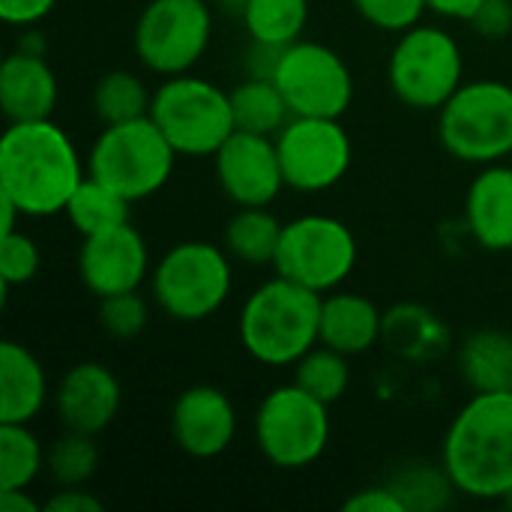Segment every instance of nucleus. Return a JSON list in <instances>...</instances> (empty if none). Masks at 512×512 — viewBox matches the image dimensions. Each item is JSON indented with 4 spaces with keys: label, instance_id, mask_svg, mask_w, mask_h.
Returning a JSON list of instances; mask_svg holds the SVG:
<instances>
[{
    "label": "nucleus",
    "instance_id": "f257e3e1",
    "mask_svg": "<svg viewBox=\"0 0 512 512\" xmlns=\"http://www.w3.org/2000/svg\"><path fill=\"white\" fill-rule=\"evenodd\" d=\"M84 177L72 138L51 117L6 126L0 138V192L24 216L63 213Z\"/></svg>",
    "mask_w": 512,
    "mask_h": 512
},
{
    "label": "nucleus",
    "instance_id": "f03ea898",
    "mask_svg": "<svg viewBox=\"0 0 512 512\" xmlns=\"http://www.w3.org/2000/svg\"><path fill=\"white\" fill-rule=\"evenodd\" d=\"M441 465L459 495L504 501L512 489V393H474L444 435Z\"/></svg>",
    "mask_w": 512,
    "mask_h": 512
},
{
    "label": "nucleus",
    "instance_id": "7ed1b4c3",
    "mask_svg": "<svg viewBox=\"0 0 512 512\" xmlns=\"http://www.w3.org/2000/svg\"><path fill=\"white\" fill-rule=\"evenodd\" d=\"M321 300L324 294L276 273L240 309V345L264 366H294L321 342Z\"/></svg>",
    "mask_w": 512,
    "mask_h": 512
},
{
    "label": "nucleus",
    "instance_id": "20e7f679",
    "mask_svg": "<svg viewBox=\"0 0 512 512\" xmlns=\"http://www.w3.org/2000/svg\"><path fill=\"white\" fill-rule=\"evenodd\" d=\"M234 273L228 249L207 240L171 246L150 273L153 303L174 321L195 324L216 315L231 297Z\"/></svg>",
    "mask_w": 512,
    "mask_h": 512
},
{
    "label": "nucleus",
    "instance_id": "39448f33",
    "mask_svg": "<svg viewBox=\"0 0 512 512\" xmlns=\"http://www.w3.org/2000/svg\"><path fill=\"white\" fill-rule=\"evenodd\" d=\"M177 150L162 135L156 120L138 117L111 123L99 132L87 156V174L117 189L129 201L156 195L174 174Z\"/></svg>",
    "mask_w": 512,
    "mask_h": 512
},
{
    "label": "nucleus",
    "instance_id": "423d86ee",
    "mask_svg": "<svg viewBox=\"0 0 512 512\" xmlns=\"http://www.w3.org/2000/svg\"><path fill=\"white\" fill-rule=\"evenodd\" d=\"M444 150L471 165L512 156V87L498 78L465 81L438 111Z\"/></svg>",
    "mask_w": 512,
    "mask_h": 512
},
{
    "label": "nucleus",
    "instance_id": "0eeeda50",
    "mask_svg": "<svg viewBox=\"0 0 512 512\" xmlns=\"http://www.w3.org/2000/svg\"><path fill=\"white\" fill-rule=\"evenodd\" d=\"M150 117L171 141L177 156H216L237 129L231 93L192 72L171 75L153 90Z\"/></svg>",
    "mask_w": 512,
    "mask_h": 512
},
{
    "label": "nucleus",
    "instance_id": "6e6552de",
    "mask_svg": "<svg viewBox=\"0 0 512 512\" xmlns=\"http://www.w3.org/2000/svg\"><path fill=\"white\" fill-rule=\"evenodd\" d=\"M465 60L453 33L432 24H414L399 33L387 60V81L399 102L414 111H441L465 84Z\"/></svg>",
    "mask_w": 512,
    "mask_h": 512
},
{
    "label": "nucleus",
    "instance_id": "1a4fd4ad",
    "mask_svg": "<svg viewBox=\"0 0 512 512\" xmlns=\"http://www.w3.org/2000/svg\"><path fill=\"white\" fill-rule=\"evenodd\" d=\"M330 405L300 384L270 390L255 411V444L261 456L282 471L315 465L330 444Z\"/></svg>",
    "mask_w": 512,
    "mask_h": 512
},
{
    "label": "nucleus",
    "instance_id": "9d476101",
    "mask_svg": "<svg viewBox=\"0 0 512 512\" xmlns=\"http://www.w3.org/2000/svg\"><path fill=\"white\" fill-rule=\"evenodd\" d=\"M213 39V9L207 0H147L132 45L138 63L162 78L192 72Z\"/></svg>",
    "mask_w": 512,
    "mask_h": 512
},
{
    "label": "nucleus",
    "instance_id": "9b49d317",
    "mask_svg": "<svg viewBox=\"0 0 512 512\" xmlns=\"http://www.w3.org/2000/svg\"><path fill=\"white\" fill-rule=\"evenodd\" d=\"M357 258V237L342 219L306 213L285 222L273 270L318 294H330L354 273Z\"/></svg>",
    "mask_w": 512,
    "mask_h": 512
},
{
    "label": "nucleus",
    "instance_id": "f8f14e48",
    "mask_svg": "<svg viewBox=\"0 0 512 512\" xmlns=\"http://www.w3.org/2000/svg\"><path fill=\"white\" fill-rule=\"evenodd\" d=\"M273 81L294 117H339L354 102V75L342 54L324 42L297 39L282 51Z\"/></svg>",
    "mask_w": 512,
    "mask_h": 512
},
{
    "label": "nucleus",
    "instance_id": "ddd939ff",
    "mask_svg": "<svg viewBox=\"0 0 512 512\" xmlns=\"http://www.w3.org/2000/svg\"><path fill=\"white\" fill-rule=\"evenodd\" d=\"M285 186L294 192H327L351 168V138L339 117H291L276 135Z\"/></svg>",
    "mask_w": 512,
    "mask_h": 512
},
{
    "label": "nucleus",
    "instance_id": "4468645a",
    "mask_svg": "<svg viewBox=\"0 0 512 512\" xmlns=\"http://www.w3.org/2000/svg\"><path fill=\"white\" fill-rule=\"evenodd\" d=\"M216 177L237 207H270L285 189L276 138L234 129L216 150Z\"/></svg>",
    "mask_w": 512,
    "mask_h": 512
},
{
    "label": "nucleus",
    "instance_id": "2eb2a0df",
    "mask_svg": "<svg viewBox=\"0 0 512 512\" xmlns=\"http://www.w3.org/2000/svg\"><path fill=\"white\" fill-rule=\"evenodd\" d=\"M150 273L147 240L129 222L84 237L78 249V276L93 297L138 291Z\"/></svg>",
    "mask_w": 512,
    "mask_h": 512
},
{
    "label": "nucleus",
    "instance_id": "dca6fc26",
    "mask_svg": "<svg viewBox=\"0 0 512 512\" xmlns=\"http://www.w3.org/2000/svg\"><path fill=\"white\" fill-rule=\"evenodd\" d=\"M171 438L192 459H216L237 438V411L213 384L186 387L171 408Z\"/></svg>",
    "mask_w": 512,
    "mask_h": 512
},
{
    "label": "nucleus",
    "instance_id": "f3484780",
    "mask_svg": "<svg viewBox=\"0 0 512 512\" xmlns=\"http://www.w3.org/2000/svg\"><path fill=\"white\" fill-rule=\"evenodd\" d=\"M120 405H123V390L117 375L96 360L66 369V375L54 390V411L63 429L84 432V435L105 432L120 414Z\"/></svg>",
    "mask_w": 512,
    "mask_h": 512
},
{
    "label": "nucleus",
    "instance_id": "a211bd4d",
    "mask_svg": "<svg viewBox=\"0 0 512 512\" xmlns=\"http://www.w3.org/2000/svg\"><path fill=\"white\" fill-rule=\"evenodd\" d=\"M60 84L45 54L12 51L0 63V108L9 123L48 120L57 108Z\"/></svg>",
    "mask_w": 512,
    "mask_h": 512
},
{
    "label": "nucleus",
    "instance_id": "6ab92c4d",
    "mask_svg": "<svg viewBox=\"0 0 512 512\" xmlns=\"http://www.w3.org/2000/svg\"><path fill=\"white\" fill-rule=\"evenodd\" d=\"M465 222L483 249L512 252V165H483L465 195Z\"/></svg>",
    "mask_w": 512,
    "mask_h": 512
},
{
    "label": "nucleus",
    "instance_id": "aec40b11",
    "mask_svg": "<svg viewBox=\"0 0 512 512\" xmlns=\"http://www.w3.org/2000/svg\"><path fill=\"white\" fill-rule=\"evenodd\" d=\"M381 339H384V315L369 297L339 288L324 294L321 345L354 357L372 351Z\"/></svg>",
    "mask_w": 512,
    "mask_h": 512
},
{
    "label": "nucleus",
    "instance_id": "412c9836",
    "mask_svg": "<svg viewBox=\"0 0 512 512\" xmlns=\"http://www.w3.org/2000/svg\"><path fill=\"white\" fill-rule=\"evenodd\" d=\"M45 402V366L30 348L6 339L0 345V423H33Z\"/></svg>",
    "mask_w": 512,
    "mask_h": 512
},
{
    "label": "nucleus",
    "instance_id": "4be33fe9",
    "mask_svg": "<svg viewBox=\"0 0 512 512\" xmlns=\"http://www.w3.org/2000/svg\"><path fill=\"white\" fill-rule=\"evenodd\" d=\"M459 372L474 393H512V336L477 330L459 348Z\"/></svg>",
    "mask_w": 512,
    "mask_h": 512
},
{
    "label": "nucleus",
    "instance_id": "5701e85b",
    "mask_svg": "<svg viewBox=\"0 0 512 512\" xmlns=\"http://www.w3.org/2000/svg\"><path fill=\"white\" fill-rule=\"evenodd\" d=\"M231 93V108H234V123L243 132L255 135H270L276 138L282 126L294 117L279 84L273 78H246L240 81Z\"/></svg>",
    "mask_w": 512,
    "mask_h": 512
},
{
    "label": "nucleus",
    "instance_id": "b1692460",
    "mask_svg": "<svg viewBox=\"0 0 512 512\" xmlns=\"http://www.w3.org/2000/svg\"><path fill=\"white\" fill-rule=\"evenodd\" d=\"M282 228L285 225L267 207H237V213L225 225V249L231 258L252 267L273 264Z\"/></svg>",
    "mask_w": 512,
    "mask_h": 512
},
{
    "label": "nucleus",
    "instance_id": "393cba45",
    "mask_svg": "<svg viewBox=\"0 0 512 512\" xmlns=\"http://www.w3.org/2000/svg\"><path fill=\"white\" fill-rule=\"evenodd\" d=\"M240 15L252 42L288 48L303 39L309 24V0H243Z\"/></svg>",
    "mask_w": 512,
    "mask_h": 512
},
{
    "label": "nucleus",
    "instance_id": "a878e982",
    "mask_svg": "<svg viewBox=\"0 0 512 512\" xmlns=\"http://www.w3.org/2000/svg\"><path fill=\"white\" fill-rule=\"evenodd\" d=\"M150 105L153 93L147 90L144 78L129 69H111L93 87V114L102 120V126L147 117Z\"/></svg>",
    "mask_w": 512,
    "mask_h": 512
},
{
    "label": "nucleus",
    "instance_id": "bb28decb",
    "mask_svg": "<svg viewBox=\"0 0 512 512\" xmlns=\"http://www.w3.org/2000/svg\"><path fill=\"white\" fill-rule=\"evenodd\" d=\"M129 198H123L117 189L105 186L102 180L96 177H84V183L75 189V195L69 198L66 204V216L72 222V228L81 234V237H90V234H99V231H108L114 225H123L129 222Z\"/></svg>",
    "mask_w": 512,
    "mask_h": 512
},
{
    "label": "nucleus",
    "instance_id": "cd10ccee",
    "mask_svg": "<svg viewBox=\"0 0 512 512\" xmlns=\"http://www.w3.org/2000/svg\"><path fill=\"white\" fill-rule=\"evenodd\" d=\"M48 450L30 432V423H0V492L30 489L45 468Z\"/></svg>",
    "mask_w": 512,
    "mask_h": 512
},
{
    "label": "nucleus",
    "instance_id": "c85d7f7f",
    "mask_svg": "<svg viewBox=\"0 0 512 512\" xmlns=\"http://www.w3.org/2000/svg\"><path fill=\"white\" fill-rule=\"evenodd\" d=\"M294 384H300L306 393H312L315 399L333 405L348 393L351 384V366H348V354L333 351L327 345H315L309 354H303L294 363Z\"/></svg>",
    "mask_w": 512,
    "mask_h": 512
},
{
    "label": "nucleus",
    "instance_id": "c756f323",
    "mask_svg": "<svg viewBox=\"0 0 512 512\" xmlns=\"http://www.w3.org/2000/svg\"><path fill=\"white\" fill-rule=\"evenodd\" d=\"M99 468V447L96 435L66 429L45 456V471L57 486H87Z\"/></svg>",
    "mask_w": 512,
    "mask_h": 512
},
{
    "label": "nucleus",
    "instance_id": "7c9ffc66",
    "mask_svg": "<svg viewBox=\"0 0 512 512\" xmlns=\"http://www.w3.org/2000/svg\"><path fill=\"white\" fill-rule=\"evenodd\" d=\"M390 489L402 498L408 512H438L444 510L456 492L447 468H432L426 462L417 465H405L393 480Z\"/></svg>",
    "mask_w": 512,
    "mask_h": 512
},
{
    "label": "nucleus",
    "instance_id": "2f4dec72",
    "mask_svg": "<svg viewBox=\"0 0 512 512\" xmlns=\"http://www.w3.org/2000/svg\"><path fill=\"white\" fill-rule=\"evenodd\" d=\"M147 321H150V306L141 297V291L99 297V324L111 339H117V342L135 339L144 333Z\"/></svg>",
    "mask_w": 512,
    "mask_h": 512
},
{
    "label": "nucleus",
    "instance_id": "473e14b6",
    "mask_svg": "<svg viewBox=\"0 0 512 512\" xmlns=\"http://www.w3.org/2000/svg\"><path fill=\"white\" fill-rule=\"evenodd\" d=\"M39 267H42V252L30 234H24L18 228L9 234H0V282H3V291H12V288L33 282Z\"/></svg>",
    "mask_w": 512,
    "mask_h": 512
},
{
    "label": "nucleus",
    "instance_id": "72a5a7b5",
    "mask_svg": "<svg viewBox=\"0 0 512 512\" xmlns=\"http://www.w3.org/2000/svg\"><path fill=\"white\" fill-rule=\"evenodd\" d=\"M357 15L384 30V33H405L414 24H420L423 12L429 9L426 0H351Z\"/></svg>",
    "mask_w": 512,
    "mask_h": 512
},
{
    "label": "nucleus",
    "instance_id": "f704fd0d",
    "mask_svg": "<svg viewBox=\"0 0 512 512\" xmlns=\"http://www.w3.org/2000/svg\"><path fill=\"white\" fill-rule=\"evenodd\" d=\"M474 24L486 39H504L512 30V0H486L480 12L468 21Z\"/></svg>",
    "mask_w": 512,
    "mask_h": 512
},
{
    "label": "nucleus",
    "instance_id": "c9c22d12",
    "mask_svg": "<svg viewBox=\"0 0 512 512\" xmlns=\"http://www.w3.org/2000/svg\"><path fill=\"white\" fill-rule=\"evenodd\" d=\"M345 512H408L402 498L387 486H369L357 495H351L345 504H342Z\"/></svg>",
    "mask_w": 512,
    "mask_h": 512
},
{
    "label": "nucleus",
    "instance_id": "e433bc0d",
    "mask_svg": "<svg viewBox=\"0 0 512 512\" xmlns=\"http://www.w3.org/2000/svg\"><path fill=\"white\" fill-rule=\"evenodd\" d=\"M57 0H0V15L12 27H33L54 12Z\"/></svg>",
    "mask_w": 512,
    "mask_h": 512
},
{
    "label": "nucleus",
    "instance_id": "4c0bfd02",
    "mask_svg": "<svg viewBox=\"0 0 512 512\" xmlns=\"http://www.w3.org/2000/svg\"><path fill=\"white\" fill-rule=\"evenodd\" d=\"M45 510L48 512H102L105 510V504L96 498V495H90L84 486H60L57 489V495H51L48 501H45Z\"/></svg>",
    "mask_w": 512,
    "mask_h": 512
},
{
    "label": "nucleus",
    "instance_id": "58836bf2",
    "mask_svg": "<svg viewBox=\"0 0 512 512\" xmlns=\"http://www.w3.org/2000/svg\"><path fill=\"white\" fill-rule=\"evenodd\" d=\"M282 51L279 45H264V42H252L249 48V57H246V69L252 78H273L276 75V66L282 60Z\"/></svg>",
    "mask_w": 512,
    "mask_h": 512
},
{
    "label": "nucleus",
    "instance_id": "ea45409f",
    "mask_svg": "<svg viewBox=\"0 0 512 512\" xmlns=\"http://www.w3.org/2000/svg\"><path fill=\"white\" fill-rule=\"evenodd\" d=\"M426 3H429V9H432L435 15H441V18L471 21V18L480 12V6H483L486 0H426Z\"/></svg>",
    "mask_w": 512,
    "mask_h": 512
},
{
    "label": "nucleus",
    "instance_id": "a19ab883",
    "mask_svg": "<svg viewBox=\"0 0 512 512\" xmlns=\"http://www.w3.org/2000/svg\"><path fill=\"white\" fill-rule=\"evenodd\" d=\"M0 510L3 512H39V504L27 495V489L0 492Z\"/></svg>",
    "mask_w": 512,
    "mask_h": 512
},
{
    "label": "nucleus",
    "instance_id": "79ce46f5",
    "mask_svg": "<svg viewBox=\"0 0 512 512\" xmlns=\"http://www.w3.org/2000/svg\"><path fill=\"white\" fill-rule=\"evenodd\" d=\"M24 33L18 36V51H27V54H45V39L39 36V30H33V27H21Z\"/></svg>",
    "mask_w": 512,
    "mask_h": 512
},
{
    "label": "nucleus",
    "instance_id": "37998d69",
    "mask_svg": "<svg viewBox=\"0 0 512 512\" xmlns=\"http://www.w3.org/2000/svg\"><path fill=\"white\" fill-rule=\"evenodd\" d=\"M501 504H504L507 510H512V489H510V492H507V495H504V501H501Z\"/></svg>",
    "mask_w": 512,
    "mask_h": 512
},
{
    "label": "nucleus",
    "instance_id": "c03bdc74",
    "mask_svg": "<svg viewBox=\"0 0 512 512\" xmlns=\"http://www.w3.org/2000/svg\"><path fill=\"white\" fill-rule=\"evenodd\" d=\"M225 3H243V0H225Z\"/></svg>",
    "mask_w": 512,
    "mask_h": 512
}]
</instances>
